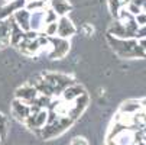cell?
Here are the masks:
<instances>
[{
  "instance_id": "obj_22",
  "label": "cell",
  "mask_w": 146,
  "mask_h": 145,
  "mask_svg": "<svg viewBox=\"0 0 146 145\" xmlns=\"http://www.w3.org/2000/svg\"><path fill=\"white\" fill-rule=\"evenodd\" d=\"M107 145H117L113 139H107Z\"/></svg>"
},
{
  "instance_id": "obj_12",
  "label": "cell",
  "mask_w": 146,
  "mask_h": 145,
  "mask_svg": "<svg viewBox=\"0 0 146 145\" xmlns=\"http://www.w3.org/2000/svg\"><path fill=\"white\" fill-rule=\"evenodd\" d=\"M51 9L58 15V16H65L71 10V5L67 0H51Z\"/></svg>"
},
{
  "instance_id": "obj_16",
  "label": "cell",
  "mask_w": 146,
  "mask_h": 145,
  "mask_svg": "<svg viewBox=\"0 0 146 145\" xmlns=\"http://www.w3.org/2000/svg\"><path fill=\"white\" fill-rule=\"evenodd\" d=\"M58 20V15L52 10V9H46L44 12V26L46 23H51V22H56Z\"/></svg>"
},
{
  "instance_id": "obj_3",
  "label": "cell",
  "mask_w": 146,
  "mask_h": 145,
  "mask_svg": "<svg viewBox=\"0 0 146 145\" xmlns=\"http://www.w3.org/2000/svg\"><path fill=\"white\" fill-rule=\"evenodd\" d=\"M49 42H51V52H49V58L51 59H61L67 55V52L70 51V42L64 38L59 36H48Z\"/></svg>"
},
{
  "instance_id": "obj_2",
  "label": "cell",
  "mask_w": 146,
  "mask_h": 145,
  "mask_svg": "<svg viewBox=\"0 0 146 145\" xmlns=\"http://www.w3.org/2000/svg\"><path fill=\"white\" fill-rule=\"evenodd\" d=\"M72 123H74V119H71L70 116H58L55 122L49 123V125H45L44 128H40L38 134L44 139H51V138L61 135L62 132H65Z\"/></svg>"
},
{
  "instance_id": "obj_20",
  "label": "cell",
  "mask_w": 146,
  "mask_h": 145,
  "mask_svg": "<svg viewBox=\"0 0 146 145\" xmlns=\"http://www.w3.org/2000/svg\"><path fill=\"white\" fill-rule=\"evenodd\" d=\"M139 45L142 47V49H143V51H145V54H146V38L139 39Z\"/></svg>"
},
{
  "instance_id": "obj_5",
  "label": "cell",
  "mask_w": 146,
  "mask_h": 145,
  "mask_svg": "<svg viewBox=\"0 0 146 145\" xmlns=\"http://www.w3.org/2000/svg\"><path fill=\"white\" fill-rule=\"evenodd\" d=\"M75 26L72 25V22L67 17V16H59L58 20H56V35L55 36H59V38H70L71 35L75 33Z\"/></svg>"
},
{
  "instance_id": "obj_8",
  "label": "cell",
  "mask_w": 146,
  "mask_h": 145,
  "mask_svg": "<svg viewBox=\"0 0 146 145\" xmlns=\"http://www.w3.org/2000/svg\"><path fill=\"white\" fill-rule=\"evenodd\" d=\"M12 17H13L15 22H16V25L22 29L23 32H26V31L31 29V25H29V22H31V12H28L25 7L16 10Z\"/></svg>"
},
{
  "instance_id": "obj_7",
  "label": "cell",
  "mask_w": 146,
  "mask_h": 145,
  "mask_svg": "<svg viewBox=\"0 0 146 145\" xmlns=\"http://www.w3.org/2000/svg\"><path fill=\"white\" fill-rule=\"evenodd\" d=\"M12 113L13 116L20 120V122H25L26 118L31 115V106L28 105V103L19 100V99H15L12 102Z\"/></svg>"
},
{
  "instance_id": "obj_25",
  "label": "cell",
  "mask_w": 146,
  "mask_h": 145,
  "mask_svg": "<svg viewBox=\"0 0 146 145\" xmlns=\"http://www.w3.org/2000/svg\"><path fill=\"white\" fill-rule=\"evenodd\" d=\"M26 2H32V0H26Z\"/></svg>"
},
{
  "instance_id": "obj_11",
  "label": "cell",
  "mask_w": 146,
  "mask_h": 145,
  "mask_svg": "<svg viewBox=\"0 0 146 145\" xmlns=\"http://www.w3.org/2000/svg\"><path fill=\"white\" fill-rule=\"evenodd\" d=\"M23 39H25V32L16 25L13 17H10V38H9V42L13 47H17V44Z\"/></svg>"
},
{
  "instance_id": "obj_17",
  "label": "cell",
  "mask_w": 146,
  "mask_h": 145,
  "mask_svg": "<svg viewBox=\"0 0 146 145\" xmlns=\"http://www.w3.org/2000/svg\"><path fill=\"white\" fill-rule=\"evenodd\" d=\"M7 122H6V118L0 113V138L2 139H5V136H6V132H7Z\"/></svg>"
},
{
  "instance_id": "obj_18",
  "label": "cell",
  "mask_w": 146,
  "mask_h": 145,
  "mask_svg": "<svg viewBox=\"0 0 146 145\" xmlns=\"http://www.w3.org/2000/svg\"><path fill=\"white\" fill-rule=\"evenodd\" d=\"M70 145H88V142L84 136H75V138H72Z\"/></svg>"
},
{
  "instance_id": "obj_1",
  "label": "cell",
  "mask_w": 146,
  "mask_h": 145,
  "mask_svg": "<svg viewBox=\"0 0 146 145\" xmlns=\"http://www.w3.org/2000/svg\"><path fill=\"white\" fill-rule=\"evenodd\" d=\"M107 41L113 47V49L121 57V58H145L146 54L139 45L137 39H119L110 33H107Z\"/></svg>"
},
{
  "instance_id": "obj_10",
  "label": "cell",
  "mask_w": 146,
  "mask_h": 145,
  "mask_svg": "<svg viewBox=\"0 0 146 145\" xmlns=\"http://www.w3.org/2000/svg\"><path fill=\"white\" fill-rule=\"evenodd\" d=\"M84 93H86L84 87L80 86V84H77V83H74V84H71V86H68L67 89L62 90L61 96H62V100H65V102H74L77 97L82 96Z\"/></svg>"
},
{
  "instance_id": "obj_23",
  "label": "cell",
  "mask_w": 146,
  "mask_h": 145,
  "mask_svg": "<svg viewBox=\"0 0 146 145\" xmlns=\"http://www.w3.org/2000/svg\"><path fill=\"white\" fill-rule=\"evenodd\" d=\"M2 142H3V139H2V138H0V145H2Z\"/></svg>"
},
{
  "instance_id": "obj_15",
  "label": "cell",
  "mask_w": 146,
  "mask_h": 145,
  "mask_svg": "<svg viewBox=\"0 0 146 145\" xmlns=\"http://www.w3.org/2000/svg\"><path fill=\"white\" fill-rule=\"evenodd\" d=\"M46 7V0H32V2H26L25 9L31 13L33 12H42Z\"/></svg>"
},
{
  "instance_id": "obj_4",
  "label": "cell",
  "mask_w": 146,
  "mask_h": 145,
  "mask_svg": "<svg viewBox=\"0 0 146 145\" xmlns=\"http://www.w3.org/2000/svg\"><path fill=\"white\" fill-rule=\"evenodd\" d=\"M46 115H48V112H46L45 109L39 110L38 113H31L23 123H25V125H26L31 131L39 132V129L44 128L45 123H46Z\"/></svg>"
},
{
  "instance_id": "obj_6",
  "label": "cell",
  "mask_w": 146,
  "mask_h": 145,
  "mask_svg": "<svg viewBox=\"0 0 146 145\" xmlns=\"http://www.w3.org/2000/svg\"><path fill=\"white\" fill-rule=\"evenodd\" d=\"M38 94H39L38 90H36L32 84H25V86H22V87H19V89L16 90V93H15L16 99L28 103V105H32L33 100L38 97Z\"/></svg>"
},
{
  "instance_id": "obj_14",
  "label": "cell",
  "mask_w": 146,
  "mask_h": 145,
  "mask_svg": "<svg viewBox=\"0 0 146 145\" xmlns=\"http://www.w3.org/2000/svg\"><path fill=\"white\" fill-rule=\"evenodd\" d=\"M139 110H142L139 100H127V102H124L123 105L120 106V112L121 113H130V115H133V113H136Z\"/></svg>"
},
{
  "instance_id": "obj_21",
  "label": "cell",
  "mask_w": 146,
  "mask_h": 145,
  "mask_svg": "<svg viewBox=\"0 0 146 145\" xmlns=\"http://www.w3.org/2000/svg\"><path fill=\"white\" fill-rule=\"evenodd\" d=\"M84 31H86V33H87V35L93 33V28H90V25H84Z\"/></svg>"
},
{
  "instance_id": "obj_19",
  "label": "cell",
  "mask_w": 146,
  "mask_h": 145,
  "mask_svg": "<svg viewBox=\"0 0 146 145\" xmlns=\"http://www.w3.org/2000/svg\"><path fill=\"white\" fill-rule=\"evenodd\" d=\"M142 38H146V25L139 26L136 31V39H142Z\"/></svg>"
},
{
  "instance_id": "obj_24",
  "label": "cell",
  "mask_w": 146,
  "mask_h": 145,
  "mask_svg": "<svg viewBox=\"0 0 146 145\" xmlns=\"http://www.w3.org/2000/svg\"><path fill=\"white\" fill-rule=\"evenodd\" d=\"M2 47H3V44H2V42H0V48H2Z\"/></svg>"
},
{
  "instance_id": "obj_9",
  "label": "cell",
  "mask_w": 146,
  "mask_h": 145,
  "mask_svg": "<svg viewBox=\"0 0 146 145\" xmlns=\"http://www.w3.org/2000/svg\"><path fill=\"white\" fill-rule=\"evenodd\" d=\"M19 51H22L25 55H36L40 51V45L36 39H23L17 44Z\"/></svg>"
},
{
  "instance_id": "obj_13",
  "label": "cell",
  "mask_w": 146,
  "mask_h": 145,
  "mask_svg": "<svg viewBox=\"0 0 146 145\" xmlns=\"http://www.w3.org/2000/svg\"><path fill=\"white\" fill-rule=\"evenodd\" d=\"M31 29L35 31V32H42L44 29V10L42 12H33L31 13Z\"/></svg>"
}]
</instances>
